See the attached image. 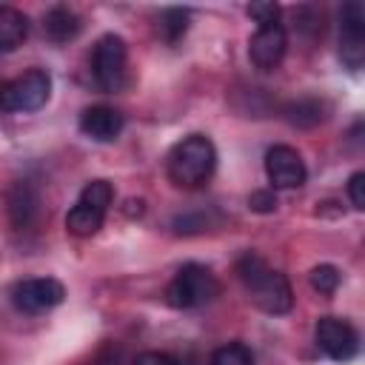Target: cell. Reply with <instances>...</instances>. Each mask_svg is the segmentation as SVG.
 <instances>
[{"label":"cell","mask_w":365,"mask_h":365,"mask_svg":"<svg viewBox=\"0 0 365 365\" xmlns=\"http://www.w3.org/2000/svg\"><path fill=\"white\" fill-rule=\"evenodd\" d=\"M29 37V17L14 6H0V51H14Z\"/></svg>","instance_id":"14"},{"label":"cell","mask_w":365,"mask_h":365,"mask_svg":"<svg viewBox=\"0 0 365 365\" xmlns=\"http://www.w3.org/2000/svg\"><path fill=\"white\" fill-rule=\"evenodd\" d=\"M128 48L120 34H103L91 54V77L100 91H120L125 86Z\"/></svg>","instance_id":"5"},{"label":"cell","mask_w":365,"mask_h":365,"mask_svg":"<svg viewBox=\"0 0 365 365\" xmlns=\"http://www.w3.org/2000/svg\"><path fill=\"white\" fill-rule=\"evenodd\" d=\"M6 202H9V217H11L14 228H29L37 220V214H40V197H37V191L26 180L14 182L9 188Z\"/></svg>","instance_id":"13"},{"label":"cell","mask_w":365,"mask_h":365,"mask_svg":"<svg viewBox=\"0 0 365 365\" xmlns=\"http://www.w3.org/2000/svg\"><path fill=\"white\" fill-rule=\"evenodd\" d=\"M288 48V34L282 29V23H271V26H259L248 43V57L259 71H271L282 63Z\"/></svg>","instance_id":"11"},{"label":"cell","mask_w":365,"mask_h":365,"mask_svg":"<svg viewBox=\"0 0 365 365\" xmlns=\"http://www.w3.org/2000/svg\"><path fill=\"white\" fill-rule=\"evenodd\" d=\"M248 17H254L259 26H271V23H279V6L277 3H251L248 9Z\"/></svg>","instance_id":"21"},{"label":"cell","mask_w":365,"mask_h":365,"mask_svg":"<svg viewBox=\"0 0 365 365\" xmlns=\"http://www.w3.org/2000/svg\"><path fill=\"white\" fill-rule=\"evenodd\" d=\"M217 168V148L205 134H188L168 151V177L180 188L202 185Z\"/></svg>","instance_id":"2"},{"label":"cell","mask_w":365,"mask_h":365,"mask_svg":"<svg viewBox=\"0 0 365 365\" xmlns=\"http://www.w3.org/2000/svg\"><path fill=\"white\" fill-rule=\"evenodd\" d=\"M188 29V11L185 9H165L160 17V34L168 43H177Z\"/></svg>","instance_id":"18"},{"label":"cell","mask_w":365,"mask_h":365,"mask_svg":"<svg viewBox=\"0 0 365 365\" xmlns=\"http://www.w3.org/2000/svg\"><path fill=\"white\" fill-rule=\"evenodd\" d=\"M342 34H339V57L348 68H359L365 60V6L359 0H351L339 11Z\"/></svg>","instance_id":"8"},{"label":"cell","mask_w":365,"mask_h":365,"mask_svg":"<svg viewBox=\"0 0 365 365\" xmlns=\"http://www.w3.org/2000/svg\"><path fill=\"white\" fill-rule=\"evenodd\" d=\"M339 268L336 265H317L314 271H311V285H314V291H319V294H334L336 288H339Z\"/></svg>","instance_id":"19"},{"label":"cell","mask_w":365,"mask_h":365,"mask_svg":"<svg viewBox=\"0 0 365 365\" xmlns=\"http://www.w3.org/2000/svg\"><path fill=\"white\" fill-rule=\"evenodd\" d=\"M220 285H217V277L205 268V265H197V262H188L182 265L174 279L168 282L165 288V299L171 308H200L205 302H211L217 297Z\"/></svg>","instance_id":"4"},{"label":"cell","mask_w":365,"mask_h":365,"mask_svg":"<svg viewBox=\"0 0 365 365\" xmlns=\"http://www.w3.org/2000/svg\"><path fill=\"white\" fill-rule=\"evenodd\" d=\"M46 34L54 40V43H68L80 34V17L68 9V6H54L48 14H46Z\"/></svg>","instance_id":"15"},{"label":"cell","mask_w":365,"mask_h":365,"mask_svg":"<svg viewBox=\"0 0 365 365\" xmlns=\"http://www.w3.org/2000/svg\"><path fill=\"white\" fill-rule=\"evenodd\" d=\"M265 174L274 188H299L308 177L299 151L291 145H274L265 151Z\"/></svg>","instance_id":"10"},{"label":"cell","mask_w":365,"mask_h":365,"mask_svg":"<svg viewBox=\"0 0 365 365\" xmlns=\"http://www.w3.org/2000/svg\"><path fill=\"white\" fill-rule=\"evenodd\" d=\"M285 117H288V123H294L299 128H311V125H317L322 120V103H317V100H297V103H291L285 108Z\"/></svg>","instance_id":"16"},{"label":"cell","mask_w":365,"mask_h":365,"mask_svg":"<svg viewBox=\"0 0 365 365\" xmlns=\"http://www.w3.org/2000/svg\"><path fill=\"white\" fill-rule=\"evenodd\" d=\"M63 297H66L63 282H57L51 277H31V279H23L11 288V302L26 314L51 311L54 305L63 302Z\"/></svg>","instance_id":"7"},{"label":"cell","mask_w":365,"mask_h":365,"mask_svg":"<svg viewBox=\"0 0 365 365\" xmlns=\"http://www.w3.org/2000/svg\"><path fill=\"white\" fill-rule=\"evenodd\" d=\"M134 365H180L171 354H163V351H145L134 359Z\"/></svg>","instance_id":"23"},{"label":"cell","mask_w":365,"mask_h":365,"mask_svg":"<svg viewBox=\"0 0 365 365\" xmlns=\"http://www.w3.org/2000/svg\"><path fill=\"white\" fill-rule=\"evenodd\" d=\"M348 197H351V202H354L356 211L365 208V174L362 171H354L351 174V180H348Z\"/></svg>","instance_id":"22"},{"label":"cell","mask_w":365,"mask_h":365,"mask_svg":"<svg viewBox=\"0 0 365 365\" xmlns=\"http://www.w3.org/2000/svg\"><path fill=\"white\" fill-rule=\"evenodd\" d=\"M111 200H114L111 182H106V180H91V182L80 191V197H77V202L71 205V211L66 214V228H68L71 234H77V237H91V234H97L100 225H103V220H106V211H108Z\"/></svg>","instance_id":"3"},{"label":"cell","mask_w":365,"mask_h":365,"mask_svg":"<svg viewBox=\"0 0 365 365\" xmlns=\"http://www.w3.org/2000/svg\"><path fill=\"white\" fill-rule=\"evenodd\" d=\"M51 97V77L43 68H31L6 86H0V108L3 111H37Z\"/></svg>","instance_id":"6"},{"label":"cell","mask_w":365,"mask_h":365,"mask_svg":"<svg viewBox=\"0 0 365 365\" xmlns=\"http://www.w3.org/2000/svg\"><path fill=\"white\" fill-rule=\"evenodd\" d=\"M208 365H254V354L242 342H228L211 354Z\"/></svg>","instance_id":"17"},{"label":"cell","mask_w":365,"mask_h":365,"mask_svg":"<svg viewBox=\"0 0 365 365\" xmlns=\"http://www.w3.org/2000/svg\"><path fill=\"white\" fill-rule=\"evenodd\" d=\"M248 208L257 211V214H271V211H277V194H274V188H259V191H254V194L248 197Z\"/></svg>","instance_id":"20"},{"label":"cell","mask_w":365,"mask_h":365,"mask_svg":"<svg viewBox=\"0 0 365 365\" xmlns=\"http://www.w3.org/2000/svg\"><path fill=\"white\" fill-rule=\"evenodd\" d=\"M237 274L240 282L245 288V294L251 297V302L257 308H262L265 314H288L294 305V291L291 282L282 271L271 268L262 257L257 254H242L237 262Z\"/></svg>","instance_id":"1"},{"label":"cell","mask_w":365,"mask_h":365,"mask_svg":"<svg viewBox=\"0 0 365 365\" xmlns=\"http://www.w3.org/2000/svg\"><path fill=\"white\" fill-rule=\"evenodd\" d=\"M123 125H125L123 114L117 108H111V106H91V108H86L80 114V131L86 137L97 140V143L117 140L120 131H123Z\"/></svg>","instance_id":"12"},{"label":"cell","mask_w":365,"mask_h":365,"mask_svg":"<svg viewBox=\"0 0 365 365\" xmlns=\"http://www.w3.org/2000/svg\"><path fill=\"white\" fill-rule=\"evenodd\" d=\"M317 345L325 351V356L336 362H348L359 351V334L351 322L339 317H322L317 322Z\"/></svg>","instance_id":"9"}]
</instances>
